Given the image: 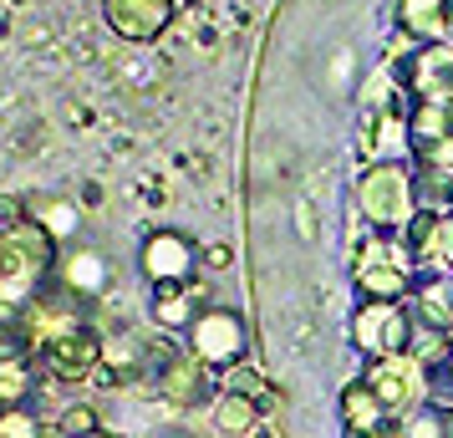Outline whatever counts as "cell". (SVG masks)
Returning <instances> with one entry per match:
<instances>
[{"instance_id":"26","label":"cell","mask_w":453,"mask_h":438,"mask_svg":"<svg viewBox=\"0 0 453 438\" xmlns=\"http://www.w3.org/2000/svg\"><path fill=\"white\" fill-rule=\"evenodd\" d=\"M31 219V199L26 194H0V230H16Z\"/></svg>"},{"instance_id":"31","label":"cell","mask_w":453,"mask_h":438,"mask_svg":"<svg viewBox=\"0 0 453 438\" xmlns=\"http://www.w3.org/2000/svg\"><path fill=\"white\" fill-rule=\"evenodd\" d=\"M158 438H188V434H179V428H164V434H158Z\"/></svg>"},{"instance_id":"30","label":"cell","mask_w":453,"mask_h":438,"mask_svg":"<svg viewBox=\"0 0 453 438\" xmlns=\"http://www.w3.org/2000/svg\"><path fill=\"white\" fill-rule=\"evenodd\" d=\"M82 438H123V434H112V428H92V434H82Z\"/></svg>"},{"instance_id":"9","label":"cell","mask_w":453,"mask_h":438,"mask_svg":"<svg viewBox=\"0 0 453 438\" xmlns=\"http://www.w3.org/2000/svg\"><path fill=\"white\" fill-rule=\"evenodd\" d=\"M403 245L423 275H449L453 280V209L423 204L418 219L403 230Z\"/></svg>"},{"instance_id":"32","label":"cell","mask_w":453,"mask_h":438,"mask_svg":"<svg viewBox=\"0 0 453 438\" xmlns=\"http://www.w3.org/2000/svg\"><path fill=\"white\" fill-rule=\"evenodd\" d=\"M449 367H453V342H449Z\"/></svg>"},{"instance_id":"12","label":"cell","mask_w":453,"mask_h":438,"mask_svg":"<svg viewBox=\"0 0 453 438\" xmlns=\"http://www.w3.org/2000/svg\"><path fill=\"white\" fill-rule=\"evenodd\" d=\"M209 306V286L204 280H184V286H153L148 316L158 321V332H188L199 311Z\"/></svg>"},{"instance_id":"18","label":"cell","mask_w":453,"mask_h":438,"mask_svg":"<svg viewBox=\"0 0 453 438\" xmlns=\"http://www.w3.org/2000/svg\"><path fill=\"white\" fill-rule=\"evenodd\" d=\"M408 138L412 153L453 138V103H433V97H412L408 103Z\"/></svg>"},{"instance_id":"28","label":"cell","mask_w":453,"mask_h":438,"mask_svg":"<svg viewBox=\"0 0 453 438\" xmlns=\"http://www.w3.org/2000/svg\"><path fill=\"white\" fill-rule=\"evenodd\" d=\"M367 438H408V434H403V423H397V418H392L388 428H377V434H367Z\"/></svg>"},{"instance_id":"1","label":"cell","mask_w":453,"mask_h":438,"mask_svg":"<svg viewBox=\"0 0 453 438\" xmlns=\"http://www.w3.org/2000/svg\"><path fill=\"white\" fill-rule=\"evenodd\" d=\"M357 214L362 225L377 234H403L418 219L423 209V179H418V164L412 158H372L362 173H357Z\"/></svg>"},{"instance_id":"4","label":"cell","mask_w":453,"mask_h":438,"mask_svg":"<svg viewBox=\"0 0 453 438\" xmlns=\"http://www.w3.org/2000/svg\"><path fill=\"white\" fill-rule=\"evenodd\" d=\"M148 377H153L158 397L173 403V408H184V413L188 408H214V397H219V377L209 373L188 347H164V352L153 357Z\"/></svg>"},{"instance_id":"21","label":"cell","mask_w":453,"mask_h":438,"mask_svg":"<svg viewBox=\"0 0 453 438\" xmlns=\"http://www.w3.org/2000/svg\"><path fill=\"white\" fill-rule=\"evenodd\" d=\"M31 219H42L62 245L77 240V230H82V209L72 204V199H31Z\"/></svg>"},{"instance_id":"8","label":"cell","mask_w":453,"mask_h":438,"mask_svg":"<svg viewBox=\"0 0 453 438\" xmlns=\"http://www.w3.org/2000/svg\"><path fill=\"white\" fill-rule=\"evenodd\" d=\"M362 377L372 382V393L388 403L392 418L412 413V408L428 397V367H423L412 352H403V357H377V362H367V373H362Z\"/></svg>"},{"instance_id":"2","label":"cell","mask_w":453,"mask_h":438,"mask_svg":"<svg viewBox=\"0 0 453 438\" xmlns=\"http://www.w3.org/2000/svg\"><path fill=\"white\" fill-rule=\"evenodd\" d=\"M418 342V316L408 301H357L351 311V347L377 362V357H403Z\"/></svg>"},{"instance_id":"25","label":"cell","mask_w":453,"mask_h":438,"mask_svg":"<svg viewBox=\"0 0 453 438\" xmlns=\"http://www.w3.org/2000/svg\"><path fill=\"white\" fill-rule=\"evenodd\" d=\"M57 423H62L66 434H92V428H103V418H97V408H92V403H72V408H62V418H57Z\"/></svg>"},{"instance_id":"20","label":"cell","mask_w":453,"mask_h":438,"mask_svg":"<svg viewBox=\"0 0 453 438\" xmlns=\"http://www.w3.org/2000/svg\"><path fill=\"white\" fill-rule=\"evenodd\" d=\"M36 393V367L31 357H5L0 362V408H26Z\"/></svg>"},{"instance_id":"19","label":"cell","mask_w":453,"mask_h":438,"mask_svg":"<svg viewBox=\"0 0 453 438\" xmlns=\"http://www.w3.org/2000/svg\"><path fill=\"white\" fill-rule=\"evenodd\" d=\"M408 438H453V403H438V397H423L412 413L397 418Z\"/></svg>"},{"instance_id":"22","label":"cell","mask_w":453,"mask_h":438,"mask_svg":"<svg viewBox=\"0 0 453 438\" xmlns=\"http://www.w3.org/2000/svg\"><path fill=\"white\" fill-rule=\"evenodd\" d=\"M219 388H225V393H245V397H260V403H265V397H270L265 377L255 373V367H245V362H240V367H229V373H219Z\"/></svg>"},{"instance_id":"13","label":"cell","mask_w":453,"mask_h":438,"mask_svg":"<svg viewBox=\"0 0 453 438\" xmlns=\"http://www.w3.org/2000/svg\"><path fill=\"white\" fill-rule=\"evenodd\" d=\"M412 291H418L412 255H397V260L357 271V301H412Z\"/></svg>"},{"instance_id":"17","label":"cell","mask_w":453,"mask_h":438,"mask_svg":"<svg viewBox=\"0 0 453 438\" xmlns=\"http://www.w3.org/2000/svg\"><path fill=\"white\" fill-rule=\"evenodd\" d=\"M214 428L225 438H255L265 428V408H260V397H245V393H225L214 397Z\"/></svg>"},{"instance_id":"11","label":"cell","mask_w":453,"mask_h":438,"mask_svg":"<svg viewBox=\"0 0 453 438\" xmlns=\"http://www.w3.org/2000/svg\"><path fill=\"white\" fill-rule=\"evenodd\" d=\"M392 26L412 46H443L453 42V0H397Z\"/></svg>"},{"instance_id":"5","label":"cell","mask_w":453,"mask_h":438,"mask_svg":"<svg viewBox=\"0 0 453 438\" xmlns=\"http://www.w3.org/2000/svg\"><path fill=\"white\" fill-rule=\"evenodd\" d=\"M103 352H107V336L82 321V327H72V332L51 336L46 347H36V367L46 377H57V382H82V377H97L103 367Z\"/></svg>"},{"instance_id":"10","label":"cell","mask_w":453,"mask_h":438,"mask_svg":"<svg viewBox=\"0 0 453 438\" xmlns=\"http://www.w3.org/2000/svg\"><path fill=\"white\" fill-rule=\"evenodd\" d=\"M179 16V0H103V21L118 42L148 46L158 42Z\"/></svg>"},{"instance_id":"24","label":"cell","mask_w":453,"mask_h":438,"mask_svg":"<svg viewBox=\"0 0 453 438\" xmlns=\"http://www.w3.org/2000/svg\"><path fill=\"white\" fill-rule=\"evenodd\" d=\"M42 418L31 408H0V438H42Z\"/></svg>"},{"instance_id":"27","label":"cell","mask_w":453,"mask_h":438,"mask_svg":"<svg viewBox=\"0 0 453 438\" xmlns=\"http://www.w3.org/2000/svg\"><path fill=\"white\" fill-rule=\"evenodd\" d=\"M234 265V250L229 245H209L204 250V271H229Z\"/></svg>"},{"instance_id":"16","label":"cell","mask_w":453,"mask_h":438,"mask_svg":"<svg viewBox=\"0 0 453 438\" xmlns=\"http://www.w3.org/2000/svg\"><path fill=\"white\" fill-rule=\"evenodd\" d=\"M408 306H412V316H418V327L453 336V280L449 275H423Z\"/></svg>"},{"instance_id":"29","label":"cell","mask_w":453,"mask_h":438,"mask_svg":"<svg viewBox=\"0 0 453 438\" xmlns=\"http://www.w3.org/2000/svg\"><path fill=\"white\" fill-rule=\"evenodd\" d=\"M42 438H77V434H66L62 423H46V428H42Z\"/></svg>"},{"instance_id":"6","label":"cell","mask_w":453,"mask_h":438,"mask_svg":"<svg viewBox=\"0 0 453 438\" xmlns=\"http://www.w3.org/2000/svg\"><path fill=\"white\" fill-rule=\"evenodd\" d=\"M62 260V240L46 230L42 219H26L16 230H0V271L26 275V280H51Z\"/></svg>"},{"instance_id":"14","label":"cell","mask_w":453,"mask_h":438,"mask_svg":"<svg viewBox=\"0 0 453 438\" xmlns=\"http://www.w3.org/2000/svg\"><path fill=\"white\" fill-rule=\"evenodd\" d=\"M336 413H342V428H347V434H362V438L392 423L388 403L372 393L367 377H351L347 388H342V397H336Z\"/></svg>"},{"instance_id":"3","label":"cell","mask_w":453,"mask_h":438,"mask_svg":"<svg viewBox=\"0 0 453 438\" xmlns=\"http://www.w3.org/2000/svg\"><path fill=\"white\" fill-rule=\"evenodd\" d=\"M184 347L204 362L209 373H229V367H240L250 357V321L234 306H204L199 321L184 332Z\"/></svg>"},{"instance_id":"15","label":"cell","mask_w":453,"mask_h":438,"mask_svg":"<svg viewBox=\"0 0 453 438\" xmlns=\"http://www.w3.org/2000/svg\"><path fill=\"white\" fill-rule=\"evenodd\" d=\"M57 286H66L72 296H82V301H97V296L107 291V260H103V250H72L57 260Z\"/></svg>"},{"instance_id":"23","label":"cell","mask_w":453,"mask_h":438,"mask_svg":"<svg viewBox=\"0 0 453 438\" xmlns=\"http://www.w3.org/2000/svg\"><path fill=\"white\" fill-rule=\"evenodd\" d=\"M36 347H31V332H26L21 316H0V362L5 357H31Z\"/></svg>"},{"instance_id":"7","label":"cell","mask_w":453,"mask_h":438,"mask_svg":"<svg viewBox=\"0 0 453 438\" xmlns=\"http://www.w3.org/2000/svg\"><path fill=\"white\" fill-rule=\"evenodd\" d=\"M204 265V255L194 250V240H188L184 230H168V225H158V230L143 234V250H138V271L148 275V286H184V280H194V271Z\"/></svg>"}]
</instances>
